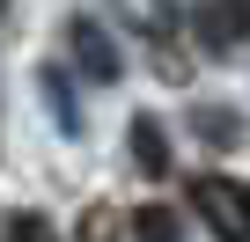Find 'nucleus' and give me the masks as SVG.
I'll list each match as a JSON object with an SVG mask.
<instances>
[{"instance_id": "nucleus-1", "label": "nucleus", "mask_w": 250, "mask_h": 242, "mask_svg": "<svg viewBox=\"0 0 250 242\" xmlns=\"http://www.w3.org/2000/svg\"><path fill=\"white\" fill-rule=\"evenodd\" d=\"M191 213L221 235V242H250V191L228 176H191Z\"/></svg>"}, {"instance_id": "nucleus-2", "label": "nucleus", "mask_w": 250, "mask_h": 242, "mask_svg": "<svg viewBox=\"0 0 250 242\" xmlns=\"http://www.w3.org/2000/svg\"><path fill=\"white\" fill-rule=\"evenodd\" d=\"M66 59L81 66V81H103V88L125 74V59H118V44H110V30H103L96 15H74V22H66Z\"/></svg>"}, {"instance_id": "nucleus-3", "label": "nucleus", "mask_w": 250, "mask_h": 242, "mask_svg": "<svg viewBox=\"0 0 250 242\" xmlns=\"http://www.w3.org/2000/svg\"><path fill=\"white\" fill-rule=\"evenodd\" d=\"M110 15L133 30V37H155V44L177 37V0H110Z\"/></svg>"}, {"instance_id": "nucleus-4", "label": "nucleus", "mask_w": 250, "mask_h": 242, "mask_svg": "<svg viewBox=\"0 0 250 242\" xmlns=\"http://www.w3.org/2000/svg\"><path fill=\"white\" fill-rule=\"evenodd\" d=\"M133 169L140 176H169V132H162V117H133Z\"/></svg>"}, {"instance_id": "nucleus-5", "label": "nucleus", "mask_w": 250, "mask_h": 242, "mask_svg": "<svg viewBox=\"0 0 250 242\" xmlns=\"http://www.w3.org/2000/svg\"><path fill=\"white\" fill-rule=\"evenodd\" d=\"M44 88H52V103H59V132H66V140H81V110H74V95H66V74H59V66L44 74Z\"/></svg>"}, {"instance_id": "nucleus-6", "label": "nucleus", "mask_w": 250, "mask_h": 242, "mask_svg": "<svg viewBox=\"0 0 250 242\" xmlns=\"http://www.w3.org/2000/svg\"><path fill=\"white\" fill-rule=\"evenodd\" d=\"M133 235H140V242H177V220H169L162 205H147V213L133 220Z\"/></svg>"}, {"instance_id": "nucleus-7", "label": "nucleus", "mask_w": 250, "mask_h": 242, "mask_svg": "<svg viewBox=\"0 0 250 242\" xmlns=\"http://www.w3.org/2000/svg\"><path fill=\"white\" fill-rule=\"evenodd\" d=\"M8 242H52V227H44L37 213H15V220H8Z\"/></svg>"}, {"instance_id": "nucleus-8", "label": "nucleus", "mask_w": 250, "mask_h": 242, "mask_svg": "<svg viewBox=\"0 0 250 242\" xmlns=\"http://www.w3.org/2000/svg\"><path fill=\"white\" fill-rule=\"evenodd\" d=\"M199 132H206V140H221V147H228V140H235V110H206V117H199Z\"/></svg>"}, {"instance_id": "nucleus-9", "label": "nucleus", "mask_w": 250, "mask_h": 242, "mask_svg": "<svg viewBox=\"0 0 250 242\" xmlns=\"http://www.w3.org/2000/svg\"><path fill=\"white\" fill-rule=\"evenodd\" d=\"M221 22H228V37H250V0H221Z\"/></svg>"}]
</instances>
